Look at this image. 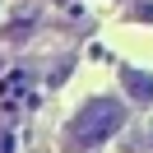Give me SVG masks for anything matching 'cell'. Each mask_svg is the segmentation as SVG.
Here are the masks:
<instances>
[{
  "label": "cell",
  "mask_w": 153,
  "mask_h": 153,
  "mask_svg": "<svg viewBox=\"0 0 153 153\" xmlns=\"http://www.w3.org/2000/svg\"><path fill=\"white\" fill-rule=\"evenodd\" d=\"M125 125V107L116 97H93L84 111L70 121V139L74 144H102L107 134H116Z\"/></svg>",
  "instance_id": "6da1fadb"
},
{
  "label": "cell",
  "mask_w": 153,
  "mask_h": 153,
  "mask_svg": "<svg viewBox=\"0 0 153 153\" xmlns=\"http://www.w3.org/2000/svg\"><path fill=\"white\" fill-rule=\"evenodd\" d=\"M121 84H125V93H130L134 102H153V74H144V70H125Z\"/></svg>",
  "instance_id": "7a4b0ae2"
},
{
  "label": "cell",
  "mask_w": 153,
  "mask_h": 153,
  "mask_svg": "<svg viewBox=\"0 0 153 153\" xmlns=\"http://www.w3.org/2000/svg\"><path fill=\"white\" fill-rule=\"evenodd\" d=\"M0 153H10V134H0Z\"/></svg>",
  "instance_id": "3957f363"
}]
</instances>
